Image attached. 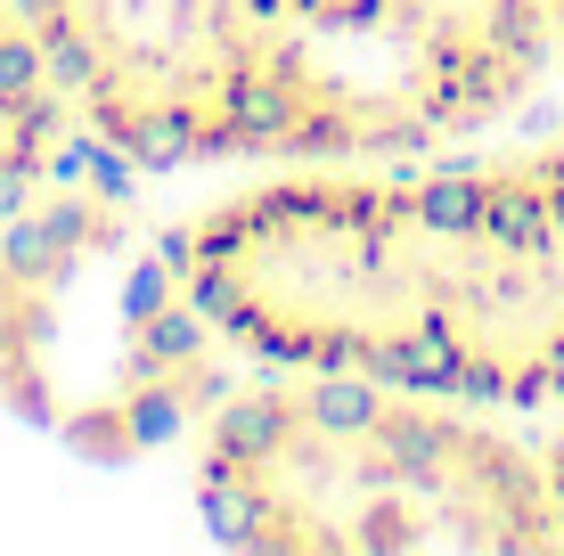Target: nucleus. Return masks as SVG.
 Here are the masks:
<instances>
[{"mask_svg":"<svg viewBox=\"0 0 564 556\" xmlns=\"http://www.w3.org/2000/svg\"><path fill=\"white\" fill-rule=\"evenodd\" d=\"M205 328L279 369H352L442 401L564 393V140L360 181L295 172L164 229Z\"/></svg>","mask_w":564,"mask_h":556,"instance_id":"nucleus-1","label":"nucleus"},{"mask_svg":"<svg viewBox=\"0 0 564 556\" xmlns=\"http://www.w3.org/2000/svg\"><path fill=\"white\" fill-rule=\"evenodd\" d=\"M213 541L270 556H540L564 548L549 467L442 393L311 369L229 393L205 426Z\"/></svg>","mask_w":564,"mask_h":556,"instance_id":"nucleus-2","label":"nucleus"},{"mask_svg":"<svg viewBox=\"0 0 564 556\" xmlns=\"http://www.w3.org/2000/svg\"><path fill=\"white\" fill-rule=\"evenodd\" d=\"M556 50L549 0H286L238 156H410L508 115Z\"/></svg>","mask_w":564,"mask_h":556,"instance_id":"nucleus-3","label":"nucleus"},{"mask_svg":"<svg viewBox=\"0 0 564 556\" xmlns=\"http://www.w3.org/2000/svg\"><path fill=\"white\" fill-rule=\"evenodd\" d=\"M90 140L172 172L238 156L286 0H17Z\"/></svg>","mask_w":564,"mask_h":556,"instance_id":"nucleus-4","label":"nucleus"},{"mask_svg":"<svg viewBox=\"0 0 564 556\" xmlns=\"http://www.w3.org/2000/svg\"><path fill=\"white\" fill-rule=\"evenodd\" d=\"M66 131V90L57 66L33 33V17L17 0H0V214L33 197V181L50 172V148Z\"/></svg>","mask_w":564,"mask_h":556,"instance_id":"nucleus-5","label":"nucleus"},{"mask_svg":"<svg viewBox=\"0 0 564 556\" xmlns=\"http://www.w3.org/2000/svg\"><path fill=\"white\" fill-rule=\"evenodd\" d=\"M50 336H57V279H33L0 254V401L33 426H57Z\"/></svg>","mask_w":564,"mask_h":556,"instance_id":"nucleus-6","label":"nucleus"},{"mask_svg":"<svg viewBox=\"0 0 564 556\" xmlns=\"http://www.w3.org/2000/svg\"><path fill=\"white\" fill-rule=\"evenodd\" d=\"M540 467H549V500H556V532H564V426L549 434V450H540Z\"/></svg>","mask_w":564,"mask_h":556,"instance_id":"nucleus-7","label":"nucleus"},{"mask_svg":"<svg viewBox=\"0 0 564 556\" xmlns=\"http://www.w3.org/2000/svg\"><path fill=\"white\" fill-rule=\"evenodd\" d=\"M549 9H556V50H564V0H549Z\"/></svg>","mask_w":564,"mask_h":556,"instance_id":"nucleus-8","label":"nucleus"}]
</instances>
